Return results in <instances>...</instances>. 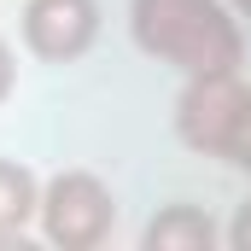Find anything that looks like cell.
Returning a JSON list of instances; mask_svg holds the SVG:
<instances>
[{"label": "cell", "mask_w": 251, "mask_h": 251, "mask_svg": "<svg viewBox=\"0 0 251 251\" xmlns=\"http://www.w3.org/2000/svg\"><path fill=\"white\" fill-rule=\"evenodd\" d=\"M128 35L176 76H222L246 64V24L228 0H128Z\"/></svg>", "instance_id": "1"}, {"label": "cell", "mask_w": 251, "mask_h": 251, "mask_svg": "<svg viewBox=\"0 0 251 251\" xmlns=\"http://www.w3.org/2000/svg\"><path fill=\"white\" fill-rule=\"evenodd\" d=\"M176 140L187 152H199V158L251 170V82L240 70L181 76V94H176Z\"/></svg>", "instance_id": "2"}, {"label": "cell", "mask_w": 251, "mask_h": 251, "mask_svg": "<svg viewBox=\"0 0 251 251\" xmlns=\"http://www.w3.org/2000/svg\"><path fill=\"white\" fill-rule=\"evenodd\" d=\"M41 240L59 251H100L117 228V193L94 170H59L41 181V210H35Z\"/></svg>", "instance_id": "3"}, {"label": "cell", "mask_w": 251, "mask_h": 251, "mask_svg": "<svg viewBox=\"0 0 251 251\" xmlns=\"http://www.w3.org/2000/svg\"><path fill=\"white\" fill-rule=\"evenodd\" d=\"M18 29L41 64H76L100 41V0H24Z\"/></svg>", "instance_id": "4"}, {"label": "cell", "mask_w": 251, "mask_h": 251, "mask_svg": "<svg viewBox=\"0 0 251 251\" xmlns=\"http://www.w3.org/2000/svg\"><path fill=\"white\" fill-rule=\"evenodd\" d=\"M228 246L216 216L199 204H164L146 228H140V251H216Z\"/></svg>", "instance_id": "5"}, {"label": "cell", "mask_w": 251, "mask_h": 251, "mask_svg": "<svg viewBox=\"0 0 251 251\" xmlns=\"http://www.w3.org/2000/svg\"><path fill=\"white\" fill-rule=\"evenodd\" d=\"M41 210V176L18 158H0V240L6 234H29Z\"/></svg>", "instance_id": "6"}, {"label": "cell", "mask_w": 251, "mask_h": 251, "mask_svg": "<svg viewBox=\"0 0 251 251\" xmlns=\"http://www.w3.org/2000/svg\"><path fill=\"white\" fill-rule=\"evenodd\" d=\"M222 240H228V251H251V199L234 210V222L222 228Z\"/></svg>", "instance_id": "7"}, {"label": "cell", "mask_w": 251, "mask_h": 251, "mask_svg": "<svg viewBox=\"0 0 251 251\" xmlns=\"http://www.w3.org/2000/svg\"><path fill=\"white\" fill-rule=\"evenodd\" d=\"M12 88H18V59H12V47H6V35H0V105L12 100Z\"/></svg>", "instance_id": "8"}, {"label": "cell", "mask_w": 251, "mask_h": 251, "mask_svg": "<svg viewBox=\"0 0 251 251\" xmlns=\"http://www.w3.org/2000/svg\"><path fill=\"white\" fill-rule=\"evenodd\" d=\"M228 6H234V18H240V24H251V0H228Z\"/></svg>", "instance_id": "9"}]
</instances>
